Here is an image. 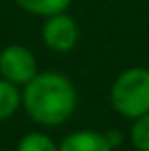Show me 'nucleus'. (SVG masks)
Here are the masks:
<instances>
[{
  "label": "nucleus",
  "mask_w": 149,
  "mask_h": 151,
  "mask_svg": "<svg viewBox=\"0 0 149 151\" xmlns=\"http://www.w3.org/2000/svg\"><path fill=\"white\" fill-rule=\"evenodd\" d=\"M17 151H59V145L45 133H27L17 143Z\"/></svg>",
  "instance_id": "obj_8"
},
{
  "label": "nucleus",
  "mask_w": 149,
  "mask_h": 151,
  "mask_svg": "<svg viewBox=\"0 0 149 151\" xmlns=\"http://www.w3.org/2000/svg\"><path fill=\"white\" fill-rule=\"evenodd\" d=\"M131 143L137 151H149V112L133 119Z\"/></svg>",
  "instance_id": "obj_9"
},
{
  "label": "nucleus",
  "mask_w": 149,
  "mask_h": 151,
  "mask_svg": "<svg viewBox=\"0 0 149 151\" xmlns=\"http://www.w3.org/2000/svg\"><path fill=\"white\" fill-rule=\"evenodd\" d=\"M112 143L106 133H98L92 129L74 131L59 143V151H112Z\"/></svg>",
  "instance_id": "obj_5"
},
{
  "label": "nucleus",
  "mask_w": 149,
  "mask_h": 151,
  "mask_svg": "<svg viewBox=\"0 0 149 151\" xmlns=\"http://www.w3.org/2000/svg\"><path fill=\"white\" fill-rule=\"evenodd\" d=\"M39 74L35 53L19 43L6 45L0 51V78L23 88Z\"/></svg>",
  "instance_id": "obj_3"
},
{
  "label": "nucleus",
  "mask_w": 149,
  "mask_h": 151,
  "mask_svg": "<svg viewBox=\"0 0 149 151\" xmlns=\"http://www.w3.org/2000/svg\"><path fill=\"white\" fill-rule=\"evenodd\" d=\"M19 106H23V94L17 84L0 78V123L10 119Z\"/></svg>",
  "instance_id": "obj_7"
},
{
  "label": "nucleus",
  "mask_w": 149,
  "mask_h": 151,
  "mask_svg": "<svg viewBox=\"0 0 149 151\" xmlns=\"http://www.w3.org/2000/svg\"><path fill=\"white\" fill-rule=\"evenodd\" d=\"M23 108L41 127H59L72 119L78 106V90L68 76L39 72L23 86Z\"/></svg>",
  "instance_id": "obj_1"
},
{
  "label": "nucleus",
  "mask_w": 149,
  "mask_h": 151,
  "mask_svg": "<svg viewBox=\"0 0 149 151\" xmlns=\"http://www.w3.org/2000/svg\"><path fill=\"white\" fill-rule=\"evenodd\" d=\"M19 8H23L29 14L47 19L51 14L66 12L72 4V0H14Z\"/></svg>",
  "instance_id": "obj_6"
},
{
  "label": "nucleus",
  "mask_w": 149,
  "mask_h": 151,
  "mask_svg": "<svg viewBox=\"0 0 149 151\" xmlns=\"http://www.w3.org/2000/svg\"><path fill=\"white\" fill-rule=\"evenodd\" d=\"M41 39L47 49L55 53H70L80 41V27L68 12L51 14L41 27Z\"/></svg>",
  "instance_id": "obj_4"
},
{
  "label": "nucleus",
  "mask_w": 149,
  "mask_h": 151,
  "mask_svg": "<svg viewBox=\"0 0 149 151\" xmlns=\"http://www.w3.org/2000/svg\"><path fill=\"white\" fill-rule=\"evenodd\" d=\"M110 106L125 119L149 112V70L143 65L127 68L110 86Z\"/></svg>",
  "instance_id": "obj_2"
}]
</instances>
